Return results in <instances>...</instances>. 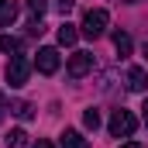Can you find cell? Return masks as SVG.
<instances>
[{"mask_svg": "<svg viewBox=\"0 0 148 148\" xmlns=\"http://www.w3.org/2000/svg\"><path fill=\"white\" fill-rule=\"evenodd\" d=\"M107 24H110V14H107L103 7H90V10L83 14V35L86 38H100L107 31Z\"/></svg>", "mask_w": 148, "mask_h": 148, "instance_id": "obj_1", "label": "cell"}, {"mask_svg": "<svg viewBox=\"0 0 148 148\" xmlns=\"http://www.w3.org/2000/svg\"><path fill=\"white\" fill-rule=\"evenodd\" d=\"M31 59L28 55H10V62H7V69H3V76H7V83L10 86H24L28 83V76H31Z\"/></svg>", "mask_w": 148, "mask_h": 148, "instance_id": "obj_2", "label": "cell"}, {"mask_svg": "<svg viewBox=\"0 0 148 148\" xmlns=\"http://www.w3.org/2000/svg\"><path fill=\"white\" fill-rule=\"evenodd\" d=\"M107 127H110V134H114V138H131V134L138 131V117H134L131 110H114Z\"/></svg>", "mask_w": 148, "mask_h": 148, "instance_id": "obj_3", "label": "cell"}, {"mask_svg": "<svg viewBox=\"0 0 148 148\" xmlns=\"http://www.w3.org/2000/svg\"><path fill=\"white\" fill-rule=\"evenodd\" d=\"M90 69H93V55L90 52H76L73 59H69V66H66V73L73 76V79H83Z\"/></svg>", "mask_w": 148, "mask_h": 148, "instance_id": "obj_4", "label": "cell"}, {"mask_svg": "<svg viewBox=\"0 0 148 148\" xmlns=\"http://www.w3.org/2000/svg\"><path fill=\"white\" fill-rule=\"evenodd\" d=\"M35 66H38V73H45V76L59 73V52H55V48H38Z\"/></svg>", "mask_w": 148, "mask_h": 148, "instance_id": "obj_5", "label": "cell"}, {"mask_svg": "<svg viewBox=\"0 0 148 148\" xmlns=\"http://www.w3.org/2000/svg\"><path fill=\"white\" fill-rule=\"evenodd\" d=\"M124 79H127V90H131V93H145V90H148V73L138 69V66H131Z\"/></svg>", "mask_w": 148, "mask_h": 148, "instance_id": "obj_6", "label": "cell"}, {"mask_svg": "<svg viewBox=\"0 0 148 148\" xmlns=\"http://www.w3.org/2000/svg\"><path fill=\"white\" fill-rule=\"evenodd\" d=\"M17 21V0H0V28H10Z\"/></svg>", "mask_w": 148, "mask_h": 148, "instance_id": "obj_7", "label": "cell"}, {"mask_svg": "<svg viewBox=\"0 0 148 148\" xmlns=\"http://www.w3.org/2000/svg\"><path fill=\"white\" fill-rule=\"evenodd\" d=\"M59 145H62V148H90V141H86L79 131L66 127V131H62V138H59Z\"/></svg>", "mask_w": 148, "mask_h": 148, "instance_id": "obj_8", "label": "cell"}, {"mask_svg": "<svg viewBox=\"0 0 148 148\" xmlns=\"http://www.w3.org/2000/svg\"><path fill=\"white\" fill-rule=\"evenodd\" d=\"M7 148H31V141H28V131H24V127H14V131L7 134Z\"/></svg>", "mask_w": 148, "mask_h": 148, "instance_id": "obj_9", "label": "cell"}, {"mask_svg": "<svg viewBox=\"0 0 148 148\" xmlns=\"http://www.w3.org/2000/svg\"><path fill=\"white\" fill-rule=\"evenodd\" d=\"M0 52H7V55H21V38L0 35Z\"/></svg>", "mask_w": 148, "mask_h": 148, "instance_id": "obj_10", "label": "cell"}, {"mask_svg": "<svg viewBox=\"0 0 148 148\" xmlns=\"http://www.w3.org/2000/svg\"><path fill=\"white\" fill-rule=\"evenodd\" d=\"M10 114H17L21 121H31V117H35V107H31L28 100H14V103H10Z\"/></svg>", "mask_w": 148, "mask_h": 148, "instance_id": "obj_11", "label": "cell"}, {"mask_svg": "<svg viewBox=\"0 0 148 148\" xmlns=\"http://www.w3.org/2000/svg\"><path fill=\"white\" fill-rule=\"evenodd\" d=\"M114 48L121 55H131V35L127 31H114Z\"/></svg>", "mask_w": 148, "mask_h": 148, "instance_id": "obj_12", "label": "cell"}, {"mask_svg": "<svg viewBox=\"0 0 148 148\" xmlns=\"http://www.w3.org/2000/svg\"><path fill=\"white\" fill-rule=\"evenodd\" d=\"M76 38H79V31H76L73 24L66 21V24L59 28V45H76Z\"/></svg>", "mask_w": 148, "mask_h": 148, "instance_id": "obj_13", "label": "cell"}, {"mask_svg": "<svg viewBox=\"0 0 148 148\" xmlns=\"http://www.w3.org/2000/svg\"><path fill=\"white\" fill-rule=\"evenodd\" d=\"M83 124H86L90 131H97V127H100V110H97V107H90V110H83Z\"/></svg>", "mask_w": 148, "mask_h": 148, "instance_id": "obj_14", "label": "cell"}, {"mask_svg": "<svg viewBox=\"0 0 148 148\" xmlns=\"http://www.w3.org/2000/svg\"><path fill=\"white\" fill-rule=\"evenodd\" d=\"M28 10H31L35 17H41V14L48 10V0H28Z\"/></svg>", "mask_w": 148, "mask_h": 148, "instance_id": "obj_15", "label": "cell"}, {"mask_svg": "<svg viewBox=\"0 0 148 148\" xmlns=\"http://www.w3.org/2000/svg\"><path fill=\"white\" fill-rule=\"evenodd\" d=\"M73 3H76V0H55V7H59V14H69V10H73Z\"/></svg>", "mask_w": 148, "mask_h": 148, "instance_id": "obj_16", "label": "cell"}, {"mask_svg": "<svg viewBox=\"0 0 148 148\" xmlns=\"http://www.w3.org/2000/svg\"><path fill=\"white\" fill-rule=\"evenodd\" d=\"M10 110V103H7V97H3V93H0V117H3V114Z\"/></svg>", "mask_w": 148, "mask_h": 148, "instance_id": "obj_17", "label": "cell"}, {"mask_svg": "<svg viewBox=\"0 0 148 148\" xmlns=\"http://www.w3.org/2000/svg\"><path fill=\"white\" fill-rule=\"evenodd\" d=\"M121 148H141V145H138V141H124Z\"/></svg>", "mask_w": 148, "mask_h": 148, "instance_id": "obj_18", "label": "cell"}, {"mask_svg": "<svg viewBox=\"0 0 148 148\" xmlns=\"http://www.w3.org/2000/svg\"><path fill=\"white\" fill-rule=\"evenodd\" d=\"M31 148H52V145H48V141H38V145H31Z\"/></svg>", "mask_w": 148, "mask_h": 148, "instance_id": "obj_19", "label": "cell"}, {"mask_svg": "<svg viewBox=\"0 0 148 148\" xmlns=\"http://www.w3.org/2000/svg\"><path fill=\"white\" fill-rule=\"evenodd\" d=\"M145 124H148V100H145Z\"/></svg>", "mask_w": 148, "mask_h": 148, "instance_id": "obj_20", "label": "cell"}, {"mask_svg": "<svg viewBox=\"0 0 148 148\" xmlns=\"http://www.w3.org/2000/svg\"><path fill=\"white\" fill-rule=\"evenodd\" d=\"M124 3H138V0H124Z\"/></svg>", "mask_w": 148, "mask_h": 148, "instance_id": "obj_21", "label": "cell"}, {"mask_svg": "<svg viewBox=\"0 0 148 148\" xmlns=\"http://www.w3.org/2000/svg\"><path fill=\"white\" fill-rule=\"evenodd\" d=\"M145 55H148V45H145Z\"/></svg>", "mask_w": 148, "mask_h": 148, "instance_id": "obj_22", "label": "cell"}]
</instances>
